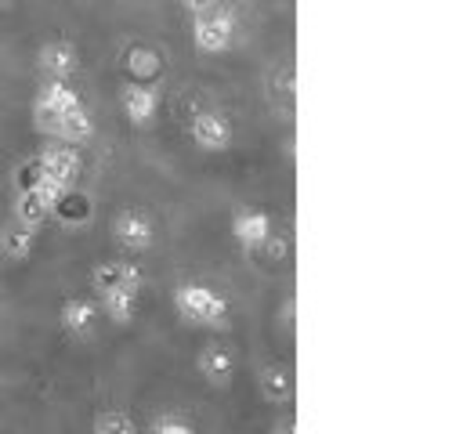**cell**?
I'll return each mask as SVG.
<instances>
[{
	"instance_id": "1",
	"label": "cell",
	"mask_w": 463,
	"mask_h": 434,
	"mask_svg": "<svg viewBox=\"0 0 463 434\" xmlns=\"http://www.w3.org/2000/svg\"><path fill=\"white\" fill-rule=\"evenodd\" d=\"M174 307L192 326H221L228 318V297L206 282H181L174 289Z\"/></svg>"
},
{
	"instance_id": "2",
	"label": "cell",
	"mask_w": 463,
	"mask_h": 434,
	"mask_svg": "<svg viewBox=\"0 0 463 434\" xmlns=\"http://www.w3.org/2000/svg\"><path fill=\"white\" fill-rule=\"evenodd\" d=\"M76 108H83V98H80L69 83L51 80L47 87H40V94H36V101H33V127L51 137L54 127H58V119L69 116V112H76Z\"/></svg>"
},
{
	"instance_id": "3",
	"label": "cell",
	"mask_w": 463,
	"mask_h": 434,
	"mask_svg": "<svg viewBox=\"0 0 463 434\" xmlns=\"http://www.w3.org/2000/svg\"><path fill=\"white\" fill-rule=\"evenodd\" d=\"M232 33H235V18L224 14L221 7H217L213 14H203V18L192 22V43H195V51H203V54H221V51H228Z\"/></svg>"
},
{
	"instance_id": "4",
	"label": "cell",
	"mask_w": 463,
	"mask_h": 434,
	"mask_svg": "<svg viewBox=\"0 0 463 434\" xmlns=\"http://www.w3.org/2000/svg\"><path fill=\"white\" fill-rule=\"evenodd\" d=\"M43 177L51 184H58L61 192H72L76 177H80V152L72 145H47L40 156H36Z\"/></svg>"
},
{
	"instance_id": "5",
	"label": "cell",
	"mask_w": 463,
	"mask_h": 434,
	"mask_svg": "<svg viewBox=\"0 0 463 434\" xmlns=\"http://www.w3.org/2000/svg\"><path fill=\"white\" fill-rule=\"evenodd\" d=\"M112 239H116L123 250H130V253L148 250L152 239H156L152 217L141 213V210H134V206H130V210H119V213L112 217Z\"/></svg>"
},
{
	"instance_id": "6",
	"label": "cell",
	"mask_w": 463,
	"mask_h": 434,
	"mask_svg": "<svg viewBox=\"0 0 463 434\" xmlns=\"http://www.w3.org/2000/svg\"><path fill=\"white\" fill-rule=\"evenodd\" d=\"M188 134L203 152H224L232 141V123L217 108H199L188 123Z\"/></svg>"
},
{
	"instance_id": "7",
	"label": "cell",
	"mask_w": 463,
	"mask_h": 434,
	"mask_svg": "<svg viewBox=\"0 0 463 434\" xmlns=\"http://www.w3.org/2000/svg\"><path fill=\"white\" fill-rule=\"evenodd\" d=\"M119 101H123V116L134 127H148L156 119V112H159V90L152 83H127Z\"/></svg>"
},
{
	"instance_id": "8",
	"label": "cell",
	"mask_w": 463,
	"mask_h": 434,
	"mask_svg": "<svg viewBox=\"0 0 463 434\" xmlns=\"http://www.w3.org/2000/svg\"><path fill=\"white\" fill-rule=\"evenodd\" d=\"M232 235H235L239 246L257 250V246H264L268 235H271V217H268L264 210H239V213L232 217Z\"/></svg>"
},
{
	"instance_id": "9",
	"label": "cell",
	"mask_w": 463,
	"mask_h": 434,
	"mask_svg": "<svg viewBox=\"0 0 463 434\" xmlns=\"http://www.w3.org/2000/svg\"><path fill=\"white\" fill-rule=\"evenodd\" d=\"M116 286H141V271L127 260H101L90 268V289L101 297Z\"/></svg>"
},
{
	"instance_id": "10",
	"label": "cell",
	"mask_w": 463,
	"mask_h": 434,
	"mask_svg": "<svg viewBox=\"0 0 463 434\" xmlns=\"http://www.w3.org/2000/svg\"><path fill=\"white\" fill-rule=\"evenodd\" d=\"M76 65H80L76 47L65 43V40H51V43L40 47V69H43L51 80H61V83H65V76H72Z\"/></svg>"
},
{
	"instance_id": "11",
	"label": "cell",
	"mask_w": 463,
	"mask_h": 434,
	"mask_svg": "<svg viewBox=\"0 0 463 434\" xmlns=\"http://www.w3.org/2000/svg\"><path fill=\"white\" fill-rule=\"evenodd\" d=\"M257 387L271 405H282L293 398V373L286 365H260L257 373Z\"/></svg>"
},
{
	"instance_id": "12",
	"label": "cell",
	"mask_w": 463,
	"mask_h": 434,
	"mask_svg": "<svg viewBox=\"0 0 463 434\" xmlns=\"http://www.w3.org/2000/svg\"><path fill=\"white\" fill-rule=\"evenodd\" d=\"M123 65H127V72H130V83H152V80L159 76V69H163V58H159V51L137 43V47L127 51Z\"/></svg>"
},
{
	"instance_id": "13",
	"label": "cell",
	"mask_w": 463,
	"mask_h": 434,
	"mask_svg": "<svg viewBox=\"0 0 463 434\" xmlns=\"http://www.w3.org/2000/svg\"><path fill=\"white\" fill-rule=\"evenodd\" d=\"M90 134H94V119H90L87 105H83V108H76V112L61 116L51 137H54V141H61V145H72V148H76V145L90 141Z\"/></svg>"
},
{
	"instance_id": "14",
	"label": "cell",
	"mask_w": 463,
	"mask_h": 434,
	"mask_svg": "<svg viewBox=\"0 0 463 434\" xmlns=\"http://www.w3.org/2000/svg\"><path fill=\"white\" fill-rule=\"evenodd\" d=\"M137 293H141V286H116V289L101 293L98 300H101L105 315H109L116 326H127V322L134 318V307H137Z\"/></svg>"
},
{
	"instance_id": "15",
	"label": "cell",
	"mask_w": 463,
	"mask_h": 434,
	"mask_svg": "<svg viewBox=\"0 0 463 434\" xmlns=\"http://www.w3.org/2000/svg\"><path fill=\"white\" fill-rule=\"evenodd\" d=\"M94 304L87 300V297H69L65 304H61V326H65V333H72V336H87L90 329H94Z\"/></svg>"
},
{
	"instance_id": "16",
	"label": "cell",
	"mask_w": 463,
	"mask_h": 434,
	"mask_svg": "<svg viewBox=\"0 0 463 434\" xmlns=\"http://www.w3.org/2000/svg\"><path fill=\"white\" fill-rule=\"evenodd\" d=\"M199 373H203L210 383H224V380L235 373V354H232L224 344H210V347H203V354H199Z\"/></svg>"
},
{
	"instance_id": "17",
	"label": "cell",
	"mask_w": 463,
	"mask_h": 434,
	"mask_svg": "<svg viewBox=\"0 0 463 434\" xmlns=\"http://www.w3.org/2000/svg\"><path fill=\"white\" fill-rule=\"evenodd\" d=\"M51 217H58V224H65V228H80V224L90 221V199L76 195V192H65Z\"/></svg>"
},
{
	"instance_id": "18",
	"label": "cell",
	"mask_w": 463,
	"mask_h": 434,
	"mask_svg": "<svg viewBox=\"0 0 463 434\" xmlns=\"http://www.w3.org/2000/svg\"><path fill=\"white\" fill-rule=\"evenodd\" d=\"M33 246H36V228H25V224H11V228H4L0 231V250L11 257V260H22V257H29L33 253Z\"/></svg>"
},
{
	"instance_id": "19",
	"label": "cell",
	"mask_w": 463,
	"mask_h": 434,
	"mask_svg": "<svg viewBox=\"0 0 463 434\" xmlns=\"http://www.w3.org/2000/svg\"><path fill=\"white\" fill-rule=\"evenodd\" d=\"M94 434H137V423L123 409H105L94 420Z\"/></svg>"
},
{
	"instance_id": "20",
	"label": "cell",
	"mask_w": 463,
	"mask_h": 434,
	"mask_svg": "<svg viewBox=\"0 0 463 434\" xmlns=\"http://www.w3.org/2000/svg\"><path fill=\"white\" fill-rule=\"evenodd\" d=\"M47 177H43V170H40V163L33 159V163H22L18 166V174H14V188L18 192H33V188H40Z\"/></svg>"
},
{
	"instance_id": "21",
	"label": "cell",
	"mask_w": 463,
	"mask_h": 434,
	"mask_svg": "<svg viewBox=\"0 0 463 434\" xmlns=\"http://www.w3.org/2000/svg\"><path fill=\"white\" fill-rule=\"evenodd\" d=\"M184 4V11L192 14V18H203V14H213L217 7H221V0H181Z\"/></svg>"
},
{
	"instance_id": "22",
	"label": "cell",
	"mask_w": 463,
	"mask_h": 434,
	"mask_svg": "<svg viewBox=\"0 0 463 434\" xmlns=\"http://www.w3.org/2000/svg\"><path fill=\"white\" fill-rule=\"evenodd\" d=\"M156 434H195L188 423H181V420H163L159 427H156Z\"/></svg>"
}]
</instances>
